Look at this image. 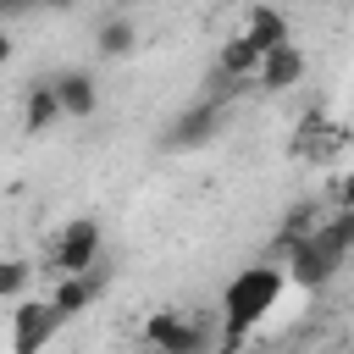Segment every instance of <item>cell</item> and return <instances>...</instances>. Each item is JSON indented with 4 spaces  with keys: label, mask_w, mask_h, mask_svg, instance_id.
<instances>
[{
    "label": "cell",
    "mask_w": 354,
    "mask_h": 354,
    "mask_svg": "<svg viewBox=\"0 0 354 354\" xmlns=\"http://www.w3.org/2000/svg\"><path fill=\"white\" fill-rule=\"evenodd\" d=\"M100 249H105V227H100L94 216H72V221L55 232V243H50L44 260H50L55 277H83V271H94Z\"/></svg>",
    "instance_id": "cell-2"
},
{
    "label": "cell",
    "mask_w": 354,
    "mask_h": 354,
    "mask_svg": "<svg viewBox=\"0 0 354 354\" xmlns=\"http://www.w3.org/2000/svg\"><path fill=\"white\" fill-rule=\"evenodd\" d=\"M348 138V127H337V122H326L321 111H310L304 122H299V138H293V155H310V160H326L337 144Z\"/></svg>",
    "instance_id": "cell-9"
},
{
    "label": "cell",
    "mask_w": 354,
    "mask_h": 354,
    "mask_svg": "<svg viewBox=\"0 0 354 354\" xmlns=\"http://www.w3.org/2000/svg\"><path fill=\"white\" fill-rule=\"evenodd\" d=\"M11 50H17V44H11V33H6V28H0V66H6V61H11Z\"/></svg>",
    "instance_id": "cell-19"
},
{
    "label": "cell",
    "mask_w": 354,
    "mask_h": 354,
    "mask_svg": "<svg viewBox=\"0 0 354 354\" xmlns=\"http://www.w3.org/2000/svg\"><path fill=\"white\" fill-rule=\"evenodd\" d=\"M50 83H55L61 116H72V122H88V116L100 111V83H94V77L83 72V66H66V72H55Z\"/></svg>",
    "instance_id": "cell-8"
},
{
    "label": "cell",
    "mask_w": 354,
    "mask_h": 354,
    "mask_svg": "<svg viewBox=\"0 0 354 354\" xmlns=\"http://www.w3.org/2000/svg\"><path fill=\"white\" fill-rule=\"evenodd\" d=\"M77 0H44V11H72Z\"/></svg>",
    "instance_id": "cell-20"
},
{
    "label": "cell",
    "mask_w": 354,
    "mask_h": 354,
    "mask_svg": "<svg viewBox=\"0 0 354 354\" xmlns=\"http://www.w3.org/2000/svg\"><path fill=\"white\" fill-rule=\"evenodd\" d=\"M44 0H0V28L6 22H17V17H28V11H39Z\"/></svg>",
    "instance_id": "cell-17"
},
{
    "label": "cell",
    "mask_w": 354,
    "mask_h": 354,
    "mask_svg": "<svg viewBox=\"0 0 354 354\" xmlns=\"http://www.w3.org/2000/svg\"><path fill=\"white\" fill-rule=\"evenodd\" d=\"M243 39H249L260 55H271V50H282V44H288V17H282L277 6H254V11H249Z\"/></svg>",
    "instance_id": "cell-12"
},
{
    "label": "cell",
    "mask_w": 354,
    "mask_h": 354,
    "mask_svg": "<svg viewBox=\"0 0 354 354\" xmlns=\"http://www.w3.org/2000/svg\"><path fill=\"white\" fill-rule=\"evenodd\" d=\"M216 354H232V348H216Z\"/></svg>",
    "instance_id": "cell-21"
},
{
    "label": "cell",
    "mask_w": 354,
    "mask_h": 354,
    "mask_svg": "<svg viewBox=\"0 0 354 354\" xmlns=\"http://www.w3.org/2000/svg\"><path fill=\"white\" fill-rule=\"evenodd\" d=\"M282 282H288V271L271 266V260H260V266H243V271L221 288V348H232V354L243 348V337L277 310Z\"/></svg>",
    "instance_id": "cell-1"
},
{
    "label": "cell",
    "mask_w": 354,
    "mask_h": 354,
    "mask_svg": "<svg viewBox=\"0 0 354 354\" xmlns=\"http://www.w3.org/2000/svg\"><path fill=\"white\" fill-rule=\"evenodd\" d=\"M216 133H221V105H216V100H194L188 111H177V116L166 122L160 149H199V144H210Z\"/></svg>",
    "instance_id": "cell-6"
},
{
    "label": "cell",
    "mask_w": 354,
    "mask_h": 354,
    "mask_svg": "<svg viewBox=\"0 0 354 354\" xmlns=\"http://www.w3.org/2000/svg\"><path fill=\"white\" fill-rule=\"evenodd\" d=\"M61 326L66 321L55 315L50 299H17L11 304V354H44Z\"/></svg>",
    "instance_id": "cell-5"
},
{
    "label": "cell",
    "mask_w": 354,
    "mask_h": 354,
    "mask_svg": "<svg viewBox=\"0 0 354 354\" xmlns=\"http://www.w3.org/2000/svg\"><path fill=\"white\" fill-rule=\"evenodd\" d=\"M94 293H100L94 271H83V277H55V293H50V304H55V315H61V321H72V315H83V310L94 304Z\"/></svg>",
    "instance_id": "cell-13"
},
{
    "label": "cell",
    "mask_w": 354,
    "mask_h": 354,
    "mask_svg": "<svg viewBox=\"0 0 354 354\" xmlns=\"http://www.w3.org/2000/svg\"><path fill=\"white\" fill-rule=\"evenodd\" d=\"M337 210H354V171L337 177Z\"/></svg>",
    "instance_id": "cell-18"
},
{
    "label": "cell",
    "mask_w": 354,
    "mask_h": 354,
    "mask_svg": "<svg viewBox=\"0 0 354 354\" xmlns=\"http://www.w3.org/2000/svg\"><path fill=\"white\" fill-rule=\"evenodd\" d=\"M282 260H288V266H282V271H288V282H299L304 293H315V288H326V282L337 277V266H343L348 254H343V249L315 227V232H310L304 243H293Z\"/></svg>",
    "instance_id": "cell-4"
},
{
    "label": "cell",
    "mask_w": 354,
    "mask_h": 354,
    "mask_svg": "<svg viewBox=\"0 0 354 354\" xmlns=\"http://www.w3.org/2000/svg\"><path fill=\"white\" fill-rule=\"evenodd\" d=\"M28 282H33V266L17 260V254H6V260H0V299H6V304L28 299Z\"/></svg>",
    "instance_id": "cell-16"
},
{
    "label": "cell",
    "mask_w": 354,
    "mask_h": 354,
    "mask_svg": "<svg viewBox=\"0 0 354 354\" xmlns=\"http://www.w3.org/2000/svg\"><path fill=\"white\" fill-rule=\"evenodd\" d=\"M94 50H100L105 61L133 55V50H138V28H133V17H105V22H100V33H94Z\"/></svg>",
    "instance_id": "cell-14"
},
{
    "label": "cell",
    "mask_w": 354,
    "mask_h": 354,
    "mask_svg": "<svg viewBox=\"0 0 354 354\" xmlns=\"http://www.w3.org/2000/svg\"><path fill=\"white\" fill-rule=\"evenodd\" d=\"M144 343L155 354H210L205 321H194L188 310H171V304H160V310L144 315Z\"/></svg>",
    "instance_id": "cell-3"
},
{
    "label": "cell",
    "mask_w": 354,
    "mask_h": 354,
    "mask_svg": "<svg viewBox=\"0 0 354 354\" xmlns=\"http://www.w3.org/2000/svg\"><path fill=\"white\" fill-rule=\"evenodd\" d=\"M304 72H310V55H304L299 44H282V50H271V55L260 61L254 88H266V94H288V88L304 83Z\"/></svg>",
    "instance_id": "cell-7"
},
{
    "label": "cell",
    "mask_w": 354,
    "mask_h": 354,
    "mask_svg": "<svg viewBox=\"0 0 354 354\" xmlns=\"http://www.w3.org/2000/svg\"><path fill=\"white\" fill-rule=\"evenodd\" d=\"M55 122H61V100H55V83H50V77L28 83V94H22V133H50Z\"/></svg>",
    "instance_id": "cell-10"
},
{
    "label": "cell",
    "mask_w": 354,
    "mask_h": 354,
    "mask_svg": "<svg viewBox=\"0 0 354 354\" xmlns=\"http://www.w3.org/2000/svg\"><path fill=\"white\" fill-rule=\"evenodd\" d=\"M260 61H266V55H260L243 33H232V39L221 44V55H216V72L232 77V83H254V77H260Z\"/></svg>",
    "instance_id": "cell-11"
},
{
    "label": "cell",
    "mask_w": 354,
    "mask_h": 354,
    "mask_svg": "<svg viewBox=\"0 0 354 354\" xmlns=\"http://www.w3.org/2000/svg\"><path fill=\"white\" fill-rule=\"evenodd\" d=\"M315 227H321V205H315V199H299V205H288V216H282V232H277V254H288L293 243H304Z\"/></svg>",
    "instance_id": "cell-15"
}]
</instances>
